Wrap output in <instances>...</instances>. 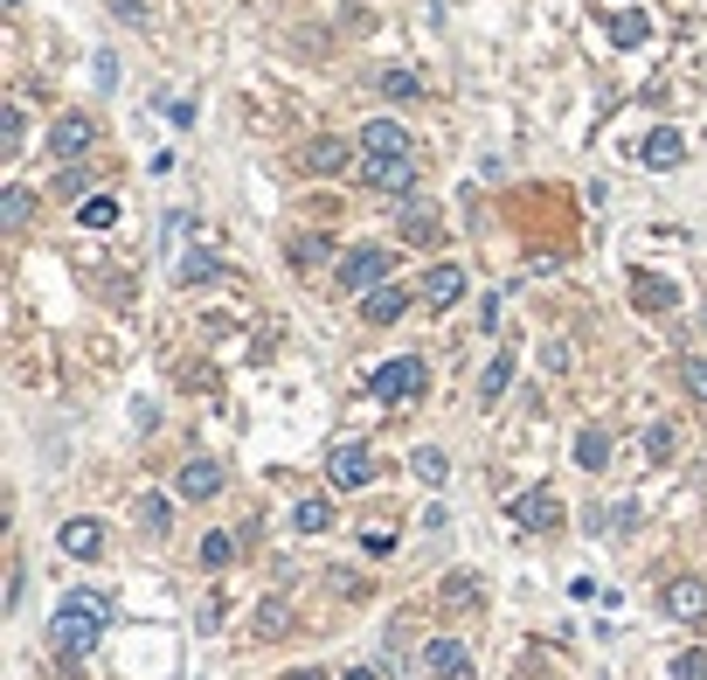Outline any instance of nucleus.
Instances as JSON below:
<instances>
[{
    "label": "nucleus",
    "instance_id": "nucleus-1",
    "mask_svg": "<svg viewBox=\"0 0 707 680\" xmlns=\"http://www.w3.org/2000/svg\"><path fill=\"white\" fill-rule=\"evenodd\" d=\"M105 626H111V597L105 591H70L63 604H56V618H49L56 659H63V667H84V659L98 653Z\"/></svg>",
    "mask_w": 707,
    "mask_h": 680
},
{
    "label": "nucleus",
    "instance_id": "nucleus-2",
    "mask_svg": "<svg viewBox=\"0 0 707 680\" xmlns=\"http://www.w3.org/2000/svg\"><path fill=\"white\" fill-rule=\"evenodd\" d=\"M389 251L381 243H354L348 257L333 264V292H375V286H389Z\"/></svg>",
    "mask_w": 707,
    "mask_h": 680
},
{
    "label": "nucleus",
    "instance_id": "nucleus-3",
    "mask_svg": "<svg viewBox=\"0 0 707 680\" xmlns=\"http://www.w3.org/2000/svg\"><path fill=\"white\" fill-rule=\"evenodd\" d=\"M368 389H375V403H416V396L430 389V368L416 362V354H395L389 368H375Z\"/></svg>",
    "mask_w": 707,
    "mask_h": 680
},
{
    "label": "nucleus",
    "instance_id": "nucleus-4",
    "mask_svg": "<svg viewBox=\"0 0 707 680\" xmlns=\"http://www.w3.org/2000/svg\"><path fill=\"white\" fill-rule=\"evenodd\" d=\"M507 514H513V521H521V527H527V535H548V527H562V500H556V486H527V494H521V500H513V507H507Z\"/></svg>",
    "mask_w": 707,
    "mask_h": 680
},
{
    "label": "nucleus",
    "instance_id": "nucleus-5",
    "mask_svg": "<svg viewBox=\"0 0 707 680\" xmlns=\"http://www.w3.org/2000/svg\"><path fill=\"white\" fill-rule=\"evenodd\" d=\"M659 604H666V618H680V626H700L707 618V583L700 576H673L659 591Z\"/></svg>",
    "mask_w": 707,
    "mask_h": 680
},
{
    "label": "nucleus",
    "instance_id": "nucleus-6",
    "mask_svg": "<svg viewBox=\"0 0 707 680\" xmlns=\"http://www.w3.org/2000/svg\"><path fill=\"white\" fill-rule=\"evenodd\" d=\"M375 472H381V465H375L368 445H333V451H327V479H333V486H368Z\"/></svg>",
    "mask_w": 707,
    "mask_h": 680
},
{
    "label": "nucleus",
    "instance_id": "nucleus-7",
    "mask_svg": "<svg viewBox=\"0 0 707 680\" xmlns=\"http://www.w3.org/2000/svg\"><path fill=\"white\" fill-rule=\"evenodd\" d=\"M90 139H98V125H90L84 111H63V119L49 125V154H56V160H76V154H84Z\"/></svg>",
    "mask_w": 707,
    "mask_h": 680
},
{
    "label": "nucleus",
    "instance_id": "nucleus-8",
    "mask_svg": "<svg viewBox=\"0 0 707 680\" xmlns=\"http://www.w3.org/2000/svg\"><path fill=\"white\" fill-rule=\"evenodd\" d=\"M361 154L368 160H410V132L395 119H375V125H361Z\"/></svg>",
    "mask_w": 707,
    "mask_h": 680
},
{
    "label": "nucleus",
    "instance_id": "nucleus-9",
    "mask_svg": "<svg viewBox=\"0 0 707 680\" xmlns=\"http://www.w3.org/2000/svg\"><path fill=\"white\" fill-rule=\"evenodd\" d=\"M424 673L430 680H472V653L458 646V639H430L424 646Z\"/></svg>",
    "mask_w": 707,
    "mask_h": 680
},
{
    "label": "nucleus",
    "instance_id": "nucleus-10",
    "mask_svg": "<svg viewBox=\"0 0 707 680\" xmlns=\"http://www.w3.org/2000/svg\"><path fill=\"white\" fill-rule=\"evenodd\" d=\"M632 306L638 313H673L680 286H673V278H659V271H632Z\"/></svg>",
    "mask_w": 707,
    "mask_h": 680
},
{
    "label": "nucleus",
    "instance_id": "nucleus-11",
    "mask_svg": "<svg viewBox=\"0 0 707 680\" xmlns=\"http://www.w3.org/2000/svg\"><path fill=\"white\" fill-rule=\"evenodd\" d=\"M56 549H63V556H76V562H90V556L105 549V527L90 521V514H76V521H63V527H56Z\"/></svg>",
    "mask_w": 707,
    "mask_h": 680
},
{
    "label": "nucleus",
    "instance_id": "nucleus-12",
    "mask_svg": "<svg viewBox=\"0 0 707 680\" xmlns=\"http://www.w3.org/2000/svg\"><path fill=\"white\" fill-rule=\"evenodd\" d=\"M361 181L381 187V195H410V187H416V167H410V160H368V167H361Z\"/></svg>",
    "mask_w": 707,
    "mask_h": 680
},
{
    "label": "nucleus",
    "instance_id": "nucleus-13",
    "mask_svg": "<svg viewBox=\"0 0 707 680\" xmlns=\"http://www.w3.org/2000/svg\"><path fill=\"white\" fill-rule=\"evenodd\" d=\"M361 313H368V327H389V319H403V313H410V292L389 278V286H375L368 299H361Z\"/></svg>",
    "mask_w": 707,
    "mask_h": 680
},
{
    "label": "nucleus",
    "instance_id": "nucleus-14",
    "mask_svg": "<svg viewBox=\"0 0 707 680\" xmlns=\"http://www.w3.org/2000/svg\"><path fill=\"white\" fill-rule=\"evenodd\" d=\"M222 494V459H187L181 465V500H208Z\"/></svg>",
    "mask_w": 707,
    "mask_h": 680
},
{
    "label": "nucleus",
    "instance_id": "nucleus-15",
    "mask_svg": "<svg viewBox=\"0 0 707 680\" xmlns=\"http://www.w3.org/2000/svg\"><path fill=\"white\" fill-rule=\"evenodd\" d=\"M298 160H305V174H340V167H348V139H340V132H319Z\"/></svg>",
    "mask_w": 707,
    "mask_h": 680
},
{
    "label": "nucleus",
    "instance_id": "nucleus-16",
    "mask_svg": "<svg viewBox=\"0 0 707 680\" xmlns=\"http://www.w3.org/2000/svg\"><path fill=\"white\" fill-rule=\"evenodd\" d=\"M424 299L430 306H458V299H465V264H437L424 278Z\"/></svg>",
    "mask_w": 707,
    "mask_h": 680
},
{
    "label": "nucleus",
    "instance_id": "nucleus-17",
    "mask_svg": "<svg viewBox=\"0 0 707 680\" xmlns=\"http://www.w3.org/2000/svg\"><path fill=\"white\" fill-rule=\"evenodd\" d=\"M576 465H583V472H604V465H610V430H604V424H583V430H576Z\"/></svg>",
    "mask_w": 707,
    "mask_h": 680
},
{
    "label": "nucleus",
    "instance_id": "nucleus-18",
    "mask_svg": "<svg viewBox=\"0 0 707 680\" xmlns=\"http://www.w3.org/2000/svg\"><path fill=\"white\" fill-rule=\"evenodd\" d=\"M645 35H653V22H645V8H618V14H610V42H618V49H638Z\"/></svg>",
    "mask_w": 707,
    "mask_h": 680
},
{
    "label": "nucleus",
    "instance_id": "nucleus-19",
    "mask_svg": "<svg viewBox=\"0 0 707 680\" xmlns=\"http://www.w3.org/2000/svg\"><path fill=\"white\" fill-rule=\"evenodd\" d=\"M680 160H686V139L673 125H659L653 139H645V167H680Z\"/></svg>",
    "mask_w": 707,
    "mask_h": 680
},
{
    "label": "nucleus",
    "instance_id": "nucleus-20",
    "mask_svg": "<svg viewBox=\"0 0 707 680\" xmlns=\"http://www.w3.org/2000/svg\"><path fill=\"white\" fill-rule=\"evenodd\" d=\"M437 230H444V222H437V209H416V202L403 209V243H416V251H430V243H437Z\"/></svg>",
    "mask_w": 707,
    "mask_h": 680
},
{
    "label": "nucleus",
    "instance_id": "nucleus-21",
    "mask_svg": "<svg viewBox=\"0 0 707 680\" xmlns=\"http://www.w3.org/2000/svg\"><path fill=\"white\" fill-rule=\"evenodd\" d=\"M28 216H35L28 187H8V195H0V230H8V236H22V230H28Z\"/></svg>",
    "mask_w": 707,
    "mask_h": 680
},
{
    "label": "nucleus",
    "instance_id": "nucleus-22",
    "mask_svg": "<svg viewBox=\"0 0 707 680\" xmlns=\"http://www.w3.org/2000/svg\"><path fill=\"white\" fill-rule=\"evenodd\" d=\"M507 389H513V354L500 348V354H492V362H486V375H479V396H486V403H500Z\"/></svg>",
    "mask_w": 707,
    "mask_h": 680
},
{
    "label": "nucleus",
    "instance_id": "nucleus-23",
    "mask_svg": "<svg viewBox=\"0 0 707 680\" xmlns=\"http://www.w3.org/2000/svg\"><path fill=\"white\" fill-rule=\"evenodd\" d=\"M410 472H416V479H424V486H444V479H451V459H444V451H437V445H424V451H416V459H410Z\"/></svg>",
    "mask_w": 707,
    "mask_h": 680
},
{
    "label": "nucleus",
    "instance_id": "nucleus-24",
    "mask_svg": "<svg viewBox=\"0 0 707 680\" xmlns=\"http://www.w3.org/2000/svg\"><path fill=\"white\" fill-rule=\"evenodd\" d=\"M90 181H98L90 167H56V195L63 202H90Z\"/></svg>",
    "mask_w": 707,
    "mask_h": 680
},
{
    "label": "nucleus",
    "instance_id": "nucleus-25",
    "mask_svg": "<svg viewBox=\"0 0 707 680\" xmlns=\"http://www.w3.org/2000/svg\"><path fill=\"white\" fill-rule=\"evenodd\" d=\"M76 222H84V230H111V222H119V195H90L84 209H76Z\"/></svg>",
    "mask_w": 707,
    "mask_h": 680
},
{
    "label": "nucleus",
    "instance_id": "nucleus-26",
    "mask_svg": "<svg viewBox=\"0 0 707 680\" xmlns=\"http://www.w3.org/2000/svg\"><path fill=\"white\" fill-rule=\"evenodd\" d=\"M298 535H327V527H333V500H298Z\"/></svg>",
    "mask_w": 707,
    "mask_h": 680
},
{
    "label": "nucleus",
    "instance_id": "nucleus-27",
    "mask_svg": "<svg viewBox=\"0 0 707 680\" xmlns=\"http://www.w3.org/2000/svg\"><path fill=\"white\" fill-rule=\"evenodd\" d=\"M666 680H707V653H700V646L673 653V659H666Z\"/></svg>",
    "mask_w": 707,
    "mask_h": 680
},
{
    "label": "nucleus",
    "instance_id": "nucleus-28",
    "mask_svg": "<svg viewBox=\"0 0 707 680\" xmlns=\"http://www.w3.org/2000/svg\"><path fill=\"white\" fill-rule=\"evenodd\" d=\"M139 527H146V535H167V527H174V507H167L160 494H146L139 500Z\"/></svg>",
    "mask_w": 707,
    "mask_h": 680
},
{
    "label": "nucleus",
    "instance_id": "nucleus-29",
    "mask_svg": "<svg viewBox=\"0 0 707 680\" xmlns=\"http://www.w3.org/2000/svg\"><path fill=\"white\" fill-rule=\"evenodd\" d=\"M216 278H222V257H187V264H181V286H187V292H195V286H216Z\"/></svg>",
    "mask_w": 707,
    "mask_h": 680
},
{
    "label": "nucleus",
    "instance_id": "nucleus-30",
    "mask_svg": "<svg viewBox=\"0 0 707 680\" xmlns=\"http://www.w3.org/2000/svg\"><path fill=\"white\" fill-rule=\"evenodd\" d=\"M14 154H22V111L0 105V160H14Z\"/></svg>",
    "mask_w": 707,
    "mask_h": 680
},
{
    "label": "nucleus",
    "instance_id": "nucleus-31",
    "mask_svg": "<svg viewBox=\"0 0 707 680\" xmlns=\"http://www.w3.org/2000/svg\"><path fill=\"white\" fill-rule=\"evenodd\" d=\"M202 562H208V570H229V562H236V535H208L202 542Z\"/></svg>",
    "mask_w": 707,
    "mask_h": 680
},
{
    "label": "nucleus",
    "instance_id": "nucleus-32",
    "mask_svg": "<svg viewBox=\"0 0 707 680\" xmlns=\"http://www.w3.org/2000/svg\"><path fill=\"white\" fill-rule=\"evenodd\" d=\"M444 604L472 611V604H479V583H472V576H444Z\"/></svg>",
    "mask_w": 707,
    "mask_h": 680
},
{
    "label": "nucleus",
    "instance_id": "nucleus-33",
    "mask_svg": "<svg viewBox=\"0 0 707 680\" xmlns=\"http://www.w3.org/2000/svg\"><path fill=\"white\" fill-rule=\"evenodd\" d=\"M105 8L119 14L125 28H146V22H153V8H146V0H105Z\"/></svg>",
    "mask_w": 707,
    "mask_h": 680
},
{
    "label": "nucleus",
    "instance_id": "nucleus-34",
    "mask_svg": "<svg viewBox=\"0 0 707 680\" xmlns=\"http://www.w3.org/2000/svg\"><path fill=\"white\" fill-rule=\"evenodd\" d=\"M645 459H653V465H666V459H673V430H666V424H653V430H645Z\"/></svg>",
    "mask_w": 707,
    "mask_h": 680
},
{
    "label": "nucleus",
    "instance_id": "nucleus-35",
    "mask_svg": "<svg viewBox=\"0 0 707 680\" xmlns=\"http://www.w3.org/2000/svg\"><path fill=\"white\" fill-rule=\"evenodd\" d=\"M327 251H333V236H298L292 243V264H319Z\"/></svg>",
    "mask_w": 707,
    "mask_h": 680
},
{
    "label": "nucleus",
    "instance_id": "nucleus-36",
    "mask_svg": "<svg viewBox=\"0 0 707 680\" xmlns=\"http://www.w3.org/2000/svg\"><path fill=\"white\" fill-rule=\"evenodd\" d=\"M680 382L694 389V403H707V362H680Z\"/></svg>",
    "mask_w": 707,
    "mask_h": 680
},
{
    "label": "nucleus",
    "instance_id": "nucleus-37",
    "mask_svg": "<svg viewBox=\"0 0 707 680\" xmlns=\"http://www.w3.org/2000/svg\"><path fill=\"white\" fill-rule=\"evenodd\" d=\"M381 90H389V98H416V77H410V70H389Z\"/></svg>",
    "mask_w": 707,
    "mask_h": 680
},
{
    "label": "nucleus",
    "instance_id": "nucleus-38",
    "mask_svg": "<svg viewBox=\"0 0 707 680\" xmlns=\"http://www.w3.org/2000/svg\"><path fill=\"white\" fill-rule=\"evenodd\" d=\"M257 632H284V604H264V611H257Z\"/></svg>",
    "mask_w": 707,
    "mask_h": 680
},
{
    "label": "nucleus",
    "instance_id": "nucleus-39",
    "mask_svg": "<svg viewBox=\"0 0 707 680\" xmlns=\"http://www.w3.org/2000/svg\"><path fill=\"white\" fill-rule=\"evenodd\" d=\"M340 680H381L375 667H348V673H340Z\"/></svg>",
    "mask_w": 707,
    "mask_h": 680
},
{
    "label": "nucleus",
    "instance_id": "nucleus-40",
    "mask_svg": "<svg viewBox=\"0 0 707 680\" xmlns=\"http://www.w3.org/2000/svg\"><path fill=\"white\" fill-rule=\"evenodd\" d=\"M284 680H327V673H319V667H298V673H284Z\"/></svg>",
    "mask_w": 707,
    "mask_h": 680
},
{
    "label": "nucleus",
    "instance_id": "nucleus-41",
    "mask_svg": "<svg viewBox=\"0 0 707 680\" xmlns=\"http://www.w3.org/2000/svg\"><path fill=\"white\" fill-rule=\"evenodd\" d=\"M8 8H22V0H8Z\"/></svg>",
    "mask_w": 707,
    "mask_h": 680
}]
</instances>
